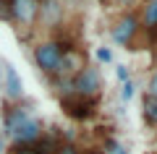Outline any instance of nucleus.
<instances>
[{
	"label": "nucleus",
	"mask_w": 157,
	"mask_h": 154,
	"mask_svg": "<svg viewBox=\"0 0 157 154\" xmlns=\"http://www.w3.org/2000/svg\"><path fill=\"white\" fill-rule=\"evenodd\" d=\"M144 26L157 29V0H149L144 6Z\"/></svg>",
	"instance_id": "10"
},
{
	"label": "nucleus",
	"mask_w": 157,
	"mask_h": 154,
	"mask_svg": "<svg viewBox=\"0 0 157 154\" xmlns=\"http://www.w3.org/2000/svg\"><path fill=\"white\" fill-rule=\"evenodd\" d=\"M11 13L18 24L32 26L39 18V3L37 0H11Z\"/></svg>",
	"instance_id": "6"
},
{
	"label": "nucleus",
	"mask_w": 157,
	"mask_h": 154,
	"mask_svg": "<svg viewBox=\"0 0 157 154\" xmlns=\"http://www.w3.org/2000/svg\"><path fill=\"white\" fill-rule=\"evenodd\" d=\"M0 152H3V136H0Z\"/></svg>",
	"instance_id": "20"
},
{
	"label": "nucleus",
	"mask_w": 157,
	"mask_h": 154,
	"mask_svg": "<svg viewBox=\"0 0 157 154\" xmlns=\"http://www.w3.org/2000/svg\"><path fill=\"white\" fill-rule=\"evenodd\" d=\"M0 18H3V21H13V13H11V0H0Z\"/></svg>",
	"instance_id": "12"
},
{
	"label": "nucleus",
	"mask_w": 157,
	"mask_h": 154,
	"mask_svg": "<svg viewBox=\"0 0 157 154\" xmlns=\"http://www.w3.org/2000/svg\"><path fill=\"white\" fill-rule=\"evenodd\" d=\"M149 94H152V97H157V73L152 76V81H149Z\"/></svg>",
	"instance_id": "18"
},
{
	"label": "nucleus",
	"mask_w": 157,
	"mask_h": 154,
	"mask_svg": "<svg viewBox=\"0 0 157 154\" xmlns=\"http://www.w3.org/2000/svg\"><path fill=\"white\" fill-rule=\"evenodd\" d=\"M102 154H128V152H126V146H123V144H118L115 138H107V141H105V152H102Z\"/></svg>",
	"instance_id": "11"
},
{
	"label": "nucleus",
	"mask_w": 157,
	"mask_h": 154,
	"mask_svg": "<svg viewBox=\"0 0 157 154\" xmlns=\"http://www.w3.org/2000/svg\"><path fill=\"white\" fill-rule=\"evenodd\" d=\"M81 68H86V58H84V52H78V50H73V47H63V63H60V73H63V71L78 73Z\"/></svg>",
	"instance_id": "7"
},
{
	"label": "nucleus",
	"mask_w": 157,
	"mask_h": 154,
	"mask_svg": "<svg viewBox=\"0 0 157 154\" xmlns=\"http://www.w3.org/2000/svg\"><path fill=\"white\" fill-rule=\"evenodd\" d=\"M102 89V78H100V71L97 68H81V71L76 73V78H73L71 84V92L78 94V97L84 99H97V94H100Z\"/></svg>",
	"instance_id": "3"
},
{
	"label": "nucleus",
	"mask_w": 157,
	"mask_h": 154,
	"mask_svg": "<svg viewBox=\"0 0 157 154\" xmlns=\"http://www.w3.org/2000/svg\"><path fill=\"white\" fill-rule=\"evenodd\" d=\"M58 154H78V152H76V146H73V144H60Z\"/></svg>",
	"instance_id": "15"
},
{
	"label": "nucleus",
	"mask_w": 157,
	"mask_h": 154,
	"mask_svg": "<svg viewBox=\"0 0 157 154\" xmlns=\"http://www.w3.org/2000/svg\"><path fill=\"white\" fill-rule=\"evenodd\" d=\"M13 154H39V152H37V149H32V146H18Z\"/></svg>",
	"instance_id": "17"
},
{
	"label": "nucleus",
	"mask_w": 157,
	"mask_h": 154,
	"mask_svg": "<svg viewBox=\"0 0 157 154\" xmlns=\"http://www.w3.org/2000/svg\"><path fill=\"white\" fill-rule=\"evenodd\" d=\"M139 18L136 16H121L115 21V26H113V39H115L118 44H123V47H128L131 42H134V37L139 34Z\"/></svg>",
	"instance_id": "5"
},
{
	"label": "nucleus",
	"mask_w": 157,
	"mask_h": 154,
	"mask_svg": "<svg viewBox=\"0 0 157 154\" xmlns=\"http://www.w3.org/2000/svg\"><path fill=\"white\" fill-rule=\"evenodd\" d=\"M118 78H121V81H128V68H126V66H118Z\"/></svg>",
	"instance_id": "16"
},
{
	"label": "nucleus",
	"mask_w": 157,
	"mask_h": 154,
	"mask_svg": "<svg viewBox=\"0 0 157 154\" xmlns=\"http://www.w3.org/2000/svg\"><path fill=\"white\" fill-rule=\"evenodd\" d=\"M144 120L149 126H157V97H152V94L144 97Z\"/></svg>",
	"instance_id": "9"
},
{
	"label": "nucleus",
	"mask_w": 157,
	"mask_h": 154,
	"mask_svg": "<svg viewBox=\"0 0 157 154\" xmlns=\"http://www.w3.org/2000/svg\"><path fill=\"white\" fill-rule=\"evenodd\" d=\"M6 89H8V97L11 99H18L24 94V84H21V78H18L13 66H6Z\"/></svg>",
	"instance_id": "8"
},
{
	"label": "nucleus",
	"mask_w": 157,
	"mask_h": 154,
	"mask_svg": "<svg viewBox=\"0 0 157 154\" xmlns=\"http://www.w3.org/2000/svg\"><path fill=\"white\" fill-rule=\"evenodd\" d=\"M60 107H63V112H66L68 118H73V120H89V118L94 115L97 99H84V97H78V94L68 92L66 97L60 99Z\"/></svg>",
	"instance_id": "4"
},
{
	"label": "nucleus",
	"mask_w": 157,
	"mask_h": 154,
	"mask_svg": "<svg viewBox=\"0 0 157 154\" xmlns=\"http://www.w3.org/2000/svg\"><path fill=\"white\" fill-rule=\"evenodd\" d=\"M121 97H123L126 102H128V99L134 97V84H131V78H128V81H123V89H121Z\"/></svg>",
	"instance_id": "13"
},
{
	"label": "nucleus",
	"mask_w": 157,
	"mask_h": 154,
	"mask_svg": "<svg viewBox=\"0 0 157 154\" xmlns=\"http://www.w3.org/2000/svg\"><path fill=\"white\" fill-rule=\"evenodd\" d=\"M34 60L45 73H60V63H63V44L60 42H42L34 47Z\"/></svg>",
	"instance_id": "2"
},
{
	"label": "nucleus",
	"mask_w": 157,
	"mask_h": 154,
	"mask_svg": "<svg viewBox=\"0 0 157 154\" xmlns=\"http://www.w3.org/2000/svg\"><path fill=\"white\" fill-rule=\"evenodd\" d=\"M113 3H118V6H128V3H134V0H113Z\"/></svg>",
	"instance_id": "19"
},
{
	"label": "nucleus",
	"mask_w": 157,
	"mask_h": 154,
	"mask_svg": "<svg viewBox=\"0 0 157 154\" xmlns=\"http://www.w3.org/2000/svg\"><path fill=\"white\" fill-rule=\"evenodd\" d=\"M97 60H102V63H110V60H113V52H110L107 47H100V50H97Z\"/></svg>",
	"instance_id": "14"
},
{
	"label": "nucleus",
	"mask_w": 157,
	"mask_h": 154,
	"mask_svg": "<svg viewBox=\"0 0 157 154\" xmlns=\"http://www.w3.org/2000/svg\"><path fill=\"white\" fill-rule=\"evenodd\" d=\"M6 133L18 144V146H29V144L42 138V123L24 107H13L6 115Z\"/></svg>",
	"instance_id": "1"
}]
</instances>
